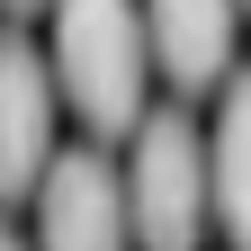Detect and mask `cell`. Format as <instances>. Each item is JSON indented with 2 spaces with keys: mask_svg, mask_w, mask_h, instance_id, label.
Returning a JSON list of instances; mask_svg holds the SVG:
<instances>
[{
  "mask_svg": "<svg viewBox=\"0 0 251 251\" xmlns=\"http://www.w3.org/2000/svg\"><path fill=\"white\" fill-rule=\"evenodd\" d=\"M54 63L18 27H0V206L36 198L54 171Z\"/></svg>",
  "mask_w": 251,
  "mask_h": 251,
  "instance_id": "cell-4",
  "label": "cell"
},
{
  "mask_svg": "<svg viewBox=\"0 0 251 251\" xmlns=\"http://www.w3.org/2000/svg\"><path fill=\"white\" fill-rule=\"evenodd\" d=\"M0 9H54V0H0Z\"/></svg>",
  "mask_w": 251,
  "mask_h": 251,
  "instance_id": "cell-7",
  "label": "cell"
},
{
  "mask_svg": "<svg viewBox=\"0 0 251 251\" xmlns=\"http://www.w3.org/2000/svg\"><path fill=\"white\" fill-rule=\"evenodd\" d=\"M126 206H135L144 251H198L215 225V162L206 135L179 108H152L135 126V162H126Z\"/></svg>",
  "mask_w": 251,
  "mask_h": 251,
  "instance_id": "cell-2",
  "label": "cell"
},
{
  "mask_svg": "<svg viewBox=\"0 0 251 251\" xmlns=\"http://www.w3.org/2000/svg\"><path fill=\"white\" fill-rule=\"evenodd\" d=\"M152 27V72L179 99L233 81V36H242V0H144Z\"/></svg>",
  "mask_w": 251,
  "mask_h": 251,
  "instance_id": "cell-5",
  "label": "cell"
},
{
  "mask_svg": "<svg viewBox=\"0 0 251 251\" xmlns=\"http://www.w3.org/2000/svg\"><path fill=\"white\" fill-rule=\"evenodd\" d=\"M206 162H215V225H225L233 251H251V72L225 81V108H215V135H206Z\"/></svg>",
  "mask_w": 251,
  "mask_h": 251,
  "instance_id": "cell-6",
  "label": "cell"
},
{
  "mask_svg": "<svg viewBox=\"0 0 251 251\" xmlns=\"http://www.w3.org/2000/svg\"><path fill=\"white\" fill-rule=\"evenodd\" d=\"M54 81L90 135H135L152 117V27L144 0H54Z\"/></svg>",
  "mask_w": 251,
  "mask_h": 251,
  "instance_id": "cell-1",
  "label": "cell"
},
{
  "mask_svg": "<svg viewBox=\"0 0 251 251\" xmlns=\"http://www.w3.org/2000/svg\"><path fill=\"white\" fill-rule=\"evenodd\" d=\"M0 251H27V242H18V233H9V225H0Z\"/></svg>",
  "mask_w": 251,
  "mask_h": 251,
  "instance_id": "cell-8",
  "label": "cell"
},
{
  "mask_svg": "<svg viewBox=\"0 0 251 251\" xmlns=\"http://www.w3.org/2000/svg\"><path fill=\"white\" fill-rule=\"evenodd\" d=\"M135 242V206L126 179L108 171V152H54V171L36 188V251H126Z\"/></svg>",
  "mask_w": 251,
  "mask_h": 251,
  "instance_id": "cell-3",
  "label": "cell"
},
{
  "mask_svg": "<svg viewBox=\"0 0 251 251\" xmlns=\"http://www.w3.org/2000/svg\"><path fill=\"white\" fill-rule=\"evenodd\" d=\"M242 9H251V0H242Z\"/></svg>",
  "mask_w": 251,
  "mask_h": 251,
  "instance_id": "cell-9",
  "label": "cell"
}]
</instances>
